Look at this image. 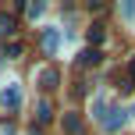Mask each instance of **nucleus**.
Returning a JSON list of instances; mask_svg holds the SVG:
<instances>
[{
	"mask_svg": "<svg viewBox=\"0 0 135 135\" xmlns=\"http://www.w3.org/2000/svg\"><path fill=\"white\" fill-rule=\"evenodd\" d=\"M0 100H4L7 110H18V107H21V89L14 85V82H7V89H4V96H0Z\"/></svg>",
	"mask_w": 135,
	"mask_h": 135,
	"instance_id": "f257e3e1",
	"label": "nucleus"
},
{
	"mask_svg": "<svg viewBox=\"0 0 135 135\" xmlns=\"http://www.w3.org/2000/svg\"><path fill=\"white\" fill-rule=\"evenodd\" d=\"M85 39H89V50H96V46L103 43V25H93V28L85 32Z\"/></svg>",
	"mask_w": 135,
	"mask_h": 135,
	"instance_id": "f03ea898",
	"label": "nucleus"
},
{
	"mask_svg": "<svg viewBox=\"0 0 135 135\" xmlns=\"http://www.w3.org/2000/svg\"><path fill=\"white\" fill-rule=\"evenodd\" d=\"M100 61H103V54H100V50H85V54L78 57V64H82V68H89V64H100Z\"/></svg>",
	"mask_w": 135,
	"mask_h": 135,
	"instance_id": "7ed1b4c3",
	"label": "nucleus"
},
{
	"mask_svg": "<svg viewBox=\"0 0 135 135\" xmlns=\"http://www.w3.org/2000/svg\"><path fill=\"white\" fill-rule=\"evenodd\" d=\"M14 32V18L11 14H0V36H11Z\"/></svg>",
	"mask_w": 135,
	"mask_h": 135,
	"instance_id": "20e7f679",
	"label": "nucleus"
},
{
	"mask_svg": "<svg viewBox=\"0 0 135 135\" xmlns=\"http://www.w3.org/2000/svg\"><path fill=\"white\" fill-rule=\"evenodd\" d=\"M43 46H46V50H57V32H54V28H46V36H43Z\"/></svg>",
	"mask_w": 135,
	"mask_h": 135,
	"instance_id": "39448f33",
	"label": "nucleus"
},
{
	"mask_svg": "<svg viewBox=\"0 0 135 135\" xmlns=\"http://www.w3.org/2000/svg\"><path fill=\"white\" fill-rule=\"evenodd\" d=\"M36 117H39V124H46L50 117H54V114H50V103H46V100L39 103V114H36Z\"/></svg>",
	"mask_w": 135,
	"mask_h": 135,
	"instance_id": "423d86ee",
	"label": "nucleus"
},
{
	"mask_svg": "<svg viewBox=\"0 0 135 135\" xmlns=\"http://www.w3.org/2000/svg\"><path fill=\"white\" fill-rule=\"evenodd\" d=\"M64 124H68V132H82V121H78L75 114H68V117H64Z\"/></svg>",
	"mask_w": 135,
	"mask_h": 135,
	"instance_id": "0eeeda50",
	"label": "nucleus"
},
{
	"mask_svg": "<svg viewBox=\"0 0 135 135\" xmlns=\"http://www.w3.org/2000/svg\"><path fill=\"white\" fill-rule=\"evenodd\" d=\"M25 11H28V18H39V14H43V4H28Z\"/></svg>",
	"mask_w": 135,
	"mask_h": 135,
	"instance_id": "6e6552de",
	"label": "nucleus"
},
{
	"mask_svg": "<svg viewBox=\"0 0 135 135\" xmlns=\"http://www.w3.org/2000/svg\"><path fill=\"white\" fill-rule=\"evenodd\" d=\"M43 82H46V89H54V82H57V75H54V71H43Z\"/></svg>",
	"mask_w": 135,
	"mask_h": 135,
	"instance_id": "1a4fd4ad",
	"label": "nucleus"
},
{
	"mask_svg": "<svg viewBox=\"0 0 135 135\" xmlns=\"http://www.w3.org/2000/svg\"><path fill=\"white\" fill-rule=\"evenodd\" d=\"M128 82L135 85V57H132V64H128Z\"/></svg>",
	"mask_w": 135,
	"mask_h": 135,
	"instance_id": "9d476101",
	"label": "nucleus"
}]
</instances>
